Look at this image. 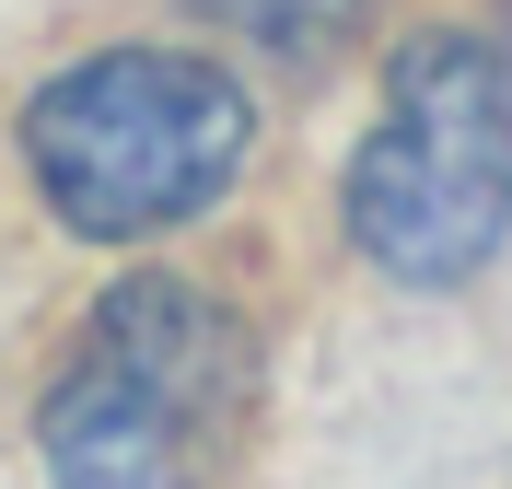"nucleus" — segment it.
<instances>
[{"label": "nucleus", "mask_w": 512, "mask_h": 489, "mask_svg": "<svg viewBox=\"0 0 512 489\" xmlns=\"http://www.w3.org/2000/svg\"><path fill=\"white\" fill-rule=\"evenodd\" d=\"M489 59H501V82H512V24H501V47H489Z\"/></svg>", "instance_id": "nucleus-5"}, {"label": "nucleus", "mask_w": 512, "mask_h": 489, "mask_svg": "<svg viewBox=\"0 0 512 489\" xmlns=\"http://www.w3.org/2000/svg\"><path fill=\"white\" fill-rule=\"evenodd\" d=\"M245 94L233 70L187 59V47H105V59H70L47 94L24 105V163L47 210L70 233H175L198 222L210 198L245 175Z\"/></svg>", "instance_id": "nucleus-2"}, {"label": "nucleus", "mask_w": 512, "mask_h": 489, "mask_svg": "<svg viewBox=\"0 0 512 489\" xmlns=\"http://www.w3.org/2000/svg\"><path fill=\"white\" fill-rule=\"evenodd\" d=\"M256 420V338L198 280H117L35 408L59 489H210Z\"/></svg>", "instance_id": "nucleus-1"}, {"label": "nucleus", "mask_w": 512, "mask_h": 489, "mask_svg": "<svg viewBox=\"0 0 512 489\" xmlns=\"http://www.w3.org/2000/svg\"><path fill=\"white\" fill-rule=\"evenodd\" d=\"M512 233V82L489 35H419L384 82L373 140L350 152V245L408 280L454 292Z\"/></svg>", "instance_id": "nucleus-3"}, {"label": "nucleus", "mask_w": 512, "mask_h": 489, "mask_svg": "<svg viewBox=\"0 0 512 489\" xmlns=\"http://www.w3.org/2000/svg\"><path fill=\"white\" fill-rule=\"evenodd\" d=\"M222 12L256 35V47H291V59H303V47H326V35L350 24L361 0H222Z\"/></svg>", "instance_id": "nucleus-4"}]
</instances>
